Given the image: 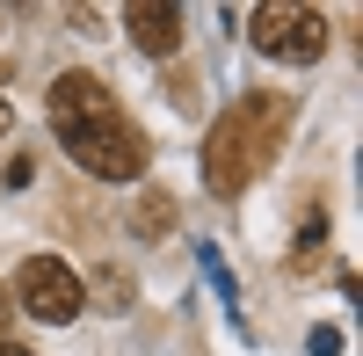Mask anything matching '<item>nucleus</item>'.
Masks as SVG:
<instances>
[{"mask_svg": "<svg viewBox=\"0 0 363 356\" xmlns=\"http://www.w3.org/2000/svg\"><path fill=\"white\" fill-rule=\"evenodd\" d=\"M8 124H15V109H8V95H0V138H8Z\"/></svg>", "mask_w": 363, "mask_h": 356, "instance_id": "7", "label": "nucleus"}, {"mask_svg": "<svg viewBox=\"0 0 363 356\" xmlns=\"http://www.w3.org/2000/svg\"><path fill=\"white\" fill-rule=\"evenodd\" d=\"M167 226H174V196H167V189H153V196H145V211H138V233H145V240H160Z\"/></svg>", "mask_w": 363, "mask_h": 356, "instance_id": "6", "label": "nucleus"}, {"mask_svg": "<svg viewBox=\"0 0 363 356\" xmlns=\"http://www.w3.org/2000/svg\"><path fill=\"white\" fill-rule=\"evenodd\" d=\"M0 356H29V349H22V342H0Z\"/></svg>", "mask_w": 363, "mask_h": 356, "instance_id": "8", "label": "nucleus"}, {"mask_svg": "<svg viewBox=\"0 0 363 356\" xmlns=\"http://www.w3.org/2000/svg\"><path fill=\"white\" fill-rule=\"evenodd\" d=\"M44 109H51V131H58V145H66V160L87 167L95 182H138L145 174L153 145H145V131L116 109V95L95 73H58Z\"/></svg>", "mask_w": 363, "mask_h": 356, "instance_id": "1", "label": "nucleus"}, {"mask_svg": "<svg viewBox=\"0 0 363 356\" xmlns=\"http://www.w3.org/2000/svg\"><path fill=\"white\" fill-rule=\"evenodd\" d=\"M15 291H22V313L44 320V328H66L80 313V277H73V262H58V255H29L15 269Z\"/></svg>", "mask_w": 363, "mask_h": 356, "instance_id": "4", "label": "nucleus"}, {"mask_svg": "<svg viewBox=\"0 0 363 356\" xmlns=\"http://www.w3.org/2000/svg\"><path fill=\"white\" fill-rule=\"evenodd\" d=\"M247 37L262 58H284V66H313L327 51V15L320 8H298V0H262L247 15Z\"/></svg>", "mask_w": 363, "mask_h": 356, "instance_id": "3", "label": "nucleus"}, {"mask_svg": "<svg viewBox=\"0 0 363 356\" xmlns=\"http://www.w3.org/2000/svg\"><path fill=\"white\" fill-rule=\"evenodd\" d=\"M291 109L277 95H240L233 109H218V124L203 131V182L211 196H247L269 167H277Z\"/></svg>", "mask_w": 363, "mask_h": 356, "instance_id": "2", "label": "nucleus"}, {"mask_svg": "<svg viewBox=\"0 0 363 356\" xmlns=\"http://www.w3.org/2000/svg\"><path fill=\"white\" fill-rule=\"evenodd\" d=\"M0 328H8V291H0Z\"/></svg>", "mask_w": 363, "mask_h": 356, "instance_id": "9", "label": "nucleus"}, {"mask_svg": "<svg viewBox=\"0 0 363 356\" xmlns=\"http://www.w3.org/2000/svg\"><path fill=\"white\" fill-rule=\"evenodd\" d=\"M182 22H189V15H182L174 0H131V8H124L131 44L153 51V58H174V51H182Z\"/></svg>", "mask_w": 363, "mask_h": 356, "instance_id": "5", "label": "nucleus"}]
</instances>
